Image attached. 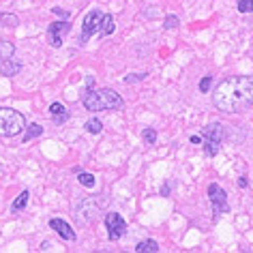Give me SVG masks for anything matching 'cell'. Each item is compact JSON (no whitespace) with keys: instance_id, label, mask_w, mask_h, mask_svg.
<instances>
[{"instance_id":"8fae6325","label":"cell","mask_w":253,"mask_h":253,"mask_svg":"<svg viewBox=\"0 0 253 253\" xmlns=\"http://www.w3.org/2000/svg\"><path fill=\"white\" fill-rule=\"evenodd\" d=\"M135 251L137 253H157V251H161L159 249V243L153 238H148V240H142V243H137L135 245Z\"/></svg>"},{"instance_id":"5b68a950","label":"cell","mask_w":253,"mask_h":253,"mask_svg":"<svg viewBox=\"0 0 253 253\" xmlns=\"http://www.w3.org/2000/svg\"><path fill=\"white\" fill-rule=\"evenodd\" d=\"M206 191H208V200H211V208H212V214H214V217L230 212V204H227V193L223 191V187L217 185V182H211Z\"/></svg>"},{"instance_id":"d6986e66","label":"cell","mask_w":253,"mask_h":253,"mask_svg":"<svg viewBox=\"0 0 253 253\" xmlns=\"http://www.w3.org/2000/svg\"><path fill=\"white\" fill-rule=\"evenodd\" d=\"M0 24H4V26H9V28H13L20 24V20H17L15 15H11V13H0Z\"/></svg>"},{"instance_id":"cb8c5ba5","label":"cell","mask_w":253,"mask_h":253,"mask_svg":"<svg viewBox=\"0 0 253 253\" xmlns=\"http://www.w3.org/2000/svg\"><path fill=\"white\" fill-rule=\"evenodd\" d=\"M144 78H146V73H131V75H126V78H125V82H126V84H131V82H140Z\"/></svg>"},{"instance_id":"ba28073f","label":"cell","mask_w":253,"mask_h":253,"mask_svg":"<svg viewBox=\"0 0 253 253\" xmlns=\"http://www.w3.org/2000/svg\"><path fill=\"white\" fill-rule=\"evenodd\" d=\"M71 30V24L69 20H60V22H52L47 28V39H49V45L52 47H60L62 41H65V35H69Z\"/></svg>"},{"instance_id":"5bb4252c","label":"cell","mask_w":253,"mask_h":253,"mask_svg":"<svg viewBox=\"0 0 253 253\" xmlns=\"http://www.w3.org/2000/svg\"><path fill=\"white\" fill-rule=\"evenodd\" d=\"M28 198H30V193L28 191H22L20 195H17V200L11 204V211L13 212H20V211H24L26 208V204H28Z\"/></svg>"},{"instance_id":"2e32d148","label":"cell","mask_w":253,"mask_h":253,"mask_svg":"<svg viewBox=\"0 0 253 253\" xmlns=\"http://www.w3.org/2000/svg\"><path fill=\"white\" fill-rule=\"evenodd\" d=\"M84 129L88 131V133L97 135V133H101V131H103V125H101V120H99V118H90V120L86 123Z\"/></svg>"},{"instance_id":"4316f807","label":"cell","mask_w":253,"mask_h":253,"mask_svg":"<svg viewBox=\"0 0 253 253\" xmlns=\"http://www.w3.org/2000/svg\"><path fill=\"white\" fill-rule=\"evenodd\" d=\"M238 187H240V189L247 187V178H245V176H240V178H238Z\"/></svg>"},{"instance_id":"7c38bea8","label":"cell","mask_w":253,"mask_h":253,"mask_svg":"<svg viewBox=\"0 0 253 253\" xmlns=\"http://www.w3.org/2000/svg\"><path fill=\"white\" fill-rule=\"evenodd\" d=\"M49 114L54 116L56 123H65V120L69 118V112L65 110V105L62 103H52L49 105Z\"/></svg>"},{"instance_id":"4fadbf2b","label":"cell","mask_w":253,"mask_h":253,"mask_svg":"<svg viewBox=\"0 0 253 253\" xmlns=\"http://www.w3.org/2000/svg\"><path fill=\"white\" fill-rule=\"evenodd\" d=\"M114 30H116V22H114V17L110 13H103V22H101V30H99V35H112Z\"/></svg>"},{"instance_id":"83f0119b","label":"cell","mask_w":253,"mask_h":253,"mask_svg":"<svg viewBox=\"0 0 253 253\" xmlns=\"http://www.w3.org/2000/svg\"><path fill=\"white\" fill-rule=\"evenodd\" d=\"M161 195H169V187H168V185L161 187Z\"/></svg>"},{"instance_id":"ac0fdd59","label":"cell","mask_w":253,"mask_h":253,"mask_svg":"<svg viewBox=\"0 0 253 253\" xmlns=\"http://www.w3.org/2000/svg\"><path fill=\"white\" fill-rule=\"evenodd\" d=\"M78 180H80V185L86 187V189H92L94 182H97V180H94V176L88 174V172H80V174H78Z\"/></svg>"},{"instance_id":"6da1fadb","label":"cell","mask_w":253,"mask_h":253,"mask_svg":"<svg viewBox=\"0 0 253 253\" xmlns=\"http://www.w3.org/2000/svg\"><path fill=\"white\" fill-rule=\"evenodd\" d=\"M212 105L223 114H243L253 105V75H234L214 86Z\"/></svg>"},{"instance_id":"3957f363","label":"cell","mask_w":253,"mask_h":253,"mask_svg":"<svg viewBox=\"0 0 253 253\" xmlns=\"http://www.w3.org/2000/svg\"><path fill=\"white\" fill-rule=\"evenodd\" d=\"M26 129V118L22 112L13 107H0V135L2 137H15Z\"/></svg>"},{"instance_id":"d4e9b609","label":"cell","mask_w":253,"mask_h":253,"mask_svg":"<svg viewBox=\"0 0 253 253\" xmlns=\"http://www.w3.org/2000/svg\"><path fill=\"white\" fill-rule=\"evenodd\" d=\"M52 11H54V13H56V15H58V17H62V20H69V11H65V9H60V7H54Z\"/></svg>"},{"instance_id":"9c48e42d","label":"cell","mask_w":253,"mask_h":253,"mask_svg":"<svg viewBox=\"0 0 253 253\" xmlns=\"http://www.w3.org/2000/svg\"><path fill=\"white\" fill-rule=\"evenodd\" d=\"M49 227L58 234L60 238H65V240H69V243H73V240H78V234H75V230L71 225L67 223L65 219H49Z\"/></svg>"},{"instance_id":"277c9868","label":"cell","mask_w":253,"mask_h":253,"mask_svg":"<svg viewBox=\"0 0 253 253\" xmlns=\"http://www.w3.org/2000/svg\"><path fill=\"white\" fill-rule=\"evenodd\" d=\"M221 142H223V125L221 123L206 125L204 126V137H202L206 157H217L219 150H221Z\"/></svg>"},{"instance_id":"603a6c76","label":"cell","mask_w":253,"mask_h":253,"mask_svg":"<svg viewBox=\"0 0 253 253\" xmlns=\"http://www.w3.org/2000/svg\"><path fill=\"white\" fill-rule=\"evenodd\" d=\"M211 84H212V75H204L200 82V92H208L211 90Z\"/></svg>"},{"instance_id":"30bf717a","label":"cell","mask_w":253,"mask_h":253,"mask_svg":"<svg viewBox=\"0 0 253 253\" xmlns=\"http://www.w3.org/2000/svg\"><path fill=\"white\" fill-rule=\"evenodd\" d=\"M22 71V62L17 60H11V58H4L0 60V75H4V78H13Z\"/></svg>"},{"instance_id":"8992f818","label":"cell","mask_w":253,"mask_h":253,"mask_svg":"<svg viewBox=\"0 0 253 253\" xmlns=\"http://www.w3.org/2000/svg\"><path fill=\"white\" fill-rule=\"evenodd\" d=\"M101 22H103V11L99 9H92L88 11L84 22H82V45H86L88 39H90L92 35H97L101 30Z\"/></svg>"},{"instance_id":"7402d4cb","label":"cell","mask_w":253,"mask_h":253,"mask_svg":"<svg viewBox=\"0 0 253 253\" xmlns=\"http://www.w3.org/2000/svg\"><path fill=\"white\" fill-rule=\"evenodd\" d=\"M176 26H180V20L176 15H166V20H163V28H168V30H172Z\"/></svg>"},{"instance_id":"e0dca14e","label":"cell","mask_w":253,"mask_h":253,"mask_svg":"<svg viewBox=\"0 0 253 253\" xmlns=\"http://www.w3.org/2000/svg\"><path fill=\"white\" fill-rule=\"evenodd\" d=\"M41 133H43V126H41V125H30V126H28V131L24 133V142L35 140V137H39Z\"/></svg>"},{"instance_id":"44dd1931","label":"cell","mask_w":253,"mask_h":253,"mask_svg":"<svg viewBox=\"0 0 253 253\" xmlns=\"http://www.w3.org/2000/svg\"><path fill=\"white\" fill-rule=\"evenodd\" d=\"M142 140L146 142V144H150V146H153V144L157 142V131H155V129H150V126H148V129H144Z\"/></svg>"},{"instance_id":"ffe728a7","label":"cell","mask_w":253,"mask_h":253,"mask_svg":"<svg viewBox=\"0 0 253 253\" xmlns=\"http://www.w3.org/2000/svg\"><path fill=\"white\" fill-rule=\"evenodd\" d=\"M236 9L240 13H253V0H238Z\"/></svg>"},{"instance_id":"52a82bcc","label":"cell","mask_w":253,"mask_h":253,"mask_svg":"<svg viewBox=\"0 0 253 253\" xmlns=\"http://www.w3.org/2000/svg\"><path fill=\"white\" fill-rule=\"evenodd\" d=\"M105 227H107V238L112 240H120L126 232V221L123 219V214L118 212H107L105 214Z\"/></svg>"},{"instance_id":"484cf974","label":"cell","mask_w":253,"mask_h":253,"mask_svg":"<svg viewBox=\"0 0 253 253\" xmlns=\"http://www.w3.org/2000/svg\"><path fill=\"white\" fill-rule=\"evenodd\" d=\"M189 142H191V144H198V146H200V144H202V135H191V137H189Z\"/></svg>"},{"instance_id":"7a4b0ae2","label":"cell","mask_w":253,"mask_h":253,"mask_svg":"<svg viewBox=\"0 0 253 253\" xmlns=\"http://www.w3.org/2000/svg\"><path fill=\"white\" fill-rule=\"evenodd\" d=\"M82 105L88 112H103V110H120L125 105V101L112 88H99V90L86 88L84 94H82Z\"/></svg>"},{"instance_id":"9a60e30c","label":"cell","mask_w":253,"mask_h":253,"mask_svg":"<svg viewBox=\"0 0 253 253\" xmlns=\"http://www.w3.org/2000/svg\"><path fill=\"white\" fill-rule=\"evenodd\" d=\"M15 52V45L13 43H9V41H0V60H4V58H11Z\"/></svg>"}]
</instances>
